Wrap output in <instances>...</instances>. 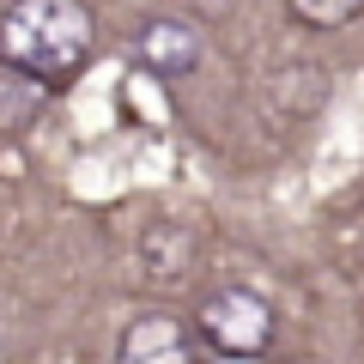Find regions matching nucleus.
Returning a JSON list of instances; mask_svg holds the SVG:
<instances>
[{
	"label": "nucleus",
	"mask_w": 364,
	"mask_h": 364,
	"mask_svg": "<svg viewBox=\"0 0 364 364\" xmlns=\"http://www.w3.org/2000/svg\"><path fill=\"white\" fill-rule=\"evenodd\" d=\"M97 49L85 0H13L0 18V61L18 79H37L43 91H61Z\"/></svg>",
	"instance_id": "nucleus-1"
},
{
	"label": "nucleus",
	"mask_w": 364,
	"mask_h": 364,
	"mask_svg": "<svg viewBox=\"0 0 364 364\" xmlns=\"http://www.w3.org/2000/svg\"><path fill=\"white\" fill-rule=\"evenodd\" d=\"M195 322H200V340H207L213 352L249 358V352H261L273 340V304L261 298V291L219 286V291H207V304H200Z\"/></svg>",
	"instance_id": "nucleus-2"
},
{
	"label": "nucleus",
	"mask_w": 364,
	"mask_h": 364,
	"mask_svg": "<svg viewBox=\"0 0 364 364\" xmlns=\"http://www.w3.org/2000/svg\"><path fill=\"white\" fill-rule=\"evenodd\" d=\"M134 49H140V67L152 79H188V73H200V61H207V37H200L188 18H176V13L146 18L140 37H134Z\"/></svg>",
	"instance_id": "nucleus-3"
},
{
	"label": "nucleus",
	"mask_w": 364,
	"mask_h": 364,
	"mask_svg": "<svg viewBox=\"0 0 364 364\" xmlns=\"http://www.w3.org/2000/svg\"><path fill=\"white\" fill-rule=\"evenodd\" d=\"M116 364H200L195 334L176 322V316L152 310V316H134L128 334L116 346Z\"/></svg>",
	"instance_id": "nucleus-4"
},
{
	"label": "nucleus",
	"mask_w": 364,
	"mask_h": 364,
	"mask_svg": "<svg viewBox=\"0 0 364 364\" xmlns=\"http://www.w3.org/2000/svg\"><path fill=\"white\" fill-rule=\"evenodd\" d=\"M364 0H291V13L304 18V25H316V31H334V25H346L352 13H358Z\"/></svg>",
	"instance_id": "nucleus-5"
}]
</instances>
